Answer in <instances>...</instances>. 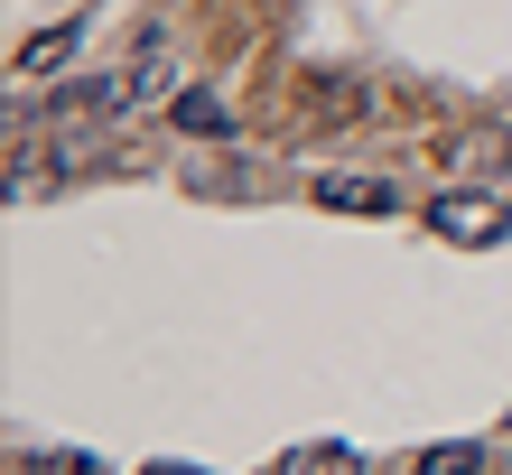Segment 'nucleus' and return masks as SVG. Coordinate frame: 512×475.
<instances>
[{"label":"nucleus","instance_id":"nucleus-4","mask_svg":"<svg viewBox=\"0 0 512 475\" xmlns=\"http://www.w3.org/2000/svg\"><path fill=\"white\" fill-rule=\"evenodd\" d=\"M168 122L187 131V140H224V131H233V112H224L215 94H177V103H168Z\"/></svg>","mask_w":512,"mask_h":475},{"label":"nucleus","instance_id":"nucleus-1","mask_svg":"<svg viewBox=\"0 0 512 475\" xmlns=\"http://www.w3.org/2000/svg\"><path fill=\"white\" fill-rule=\"evenodd\" d=\"M429 233H438V243L485 252V243H503V233H512V205L485 196V187H447V196H429Z\"/></svg>","mask_w":512,"mask_h":475},{"label":"nucleus","instance_id":"nucleus-8","mask_svg":"<svg viewBox=\"0 0 512 475\" xmlns=\"http://www.w3.org/2000/svg\"><path fill=\"white\" fill-rule=\"evenodd\" d=\"M28 475H103V466L75 457V448H56V457H28Z\"/></svg>","mask_w":512,"mask_h":475},{"label":"nucleus","instance_id":"nucleus-9","mask_svg":"<svg viewBox=\"0 0 512 475\" xmlns=\"http://www.w3.org/2000/svg\"><path fill=\"white\" fill-rule=\"evenodd\" d=\"M140 475H205V466H140Z\"/></svg>","mask_w":512,"mask_h":475},{"label":"nucleus","instance_id":"nucleus-6","mask_svg":"<svg viewBox=\"0 0 512 475\" xmlns=\"http://www.w3.org/2000/svg\"><path fill=\"white\" fill-rule=\"evenodd\" d=\"M419 475H485V448H475V438H447V448L419 457Z\"/></svg>","mask_w":512,"mask_h":475},{"label":"nucleus","instance_id":"nucleus-3","mask_svg":"<svg viewBox=\"0 0 512 475\" xmlns=\"http://www.w3.org/2000/svg\"><path fill=\"white\" fill-rule=\"evenodd\" d=\"M131 103H140V75H84V84H66L47 112H56V122H94V112H112V122H122Z\"/></svg>","mask_w":512,"mask_h":475},{"label":"nucleus","instance_id":"nucleus-2","mask_svg":"<svg viewBox=\"0 0 512 475\" xmlns=\"http://www.w3.org/2000/svg\"><path fill=\"white\" fill-rule=\"evenodd\" d=\"M308 196L326 205V215H401V205H410L401 187H391V177H364V168H326Z\"/></svg>","mask_w":512,"mask_h":475},{"label":"nucleus","instance_id":"nucleus-5","mask_svg":"<svg viewBox=\"0 0 512 475\" xmlns=\"http://www.w3.org/2000/svg\"><path fill=\"white\" fill-rule=\"evenodd\" d=\"M66 47H75V19H66V28H38V38H19V56H10V66H19V75H38V66H56Z\"/></svg>","mask_w":512,"mask_h":475},{"label":"nucleus","instance_id":"nucleus-7","mask_svg":"<svg viewBox=\"0 0 512 475\" xmlns=\"http://www.w3.org/2000/svg\"><path fill=\"white\" fill-rule=\"evenodd\" d=\"M354 466H364V457H354V448H298L280 475H354Z\"/></svg>","mask_w":512,"mask_h":475}]
</instances>
